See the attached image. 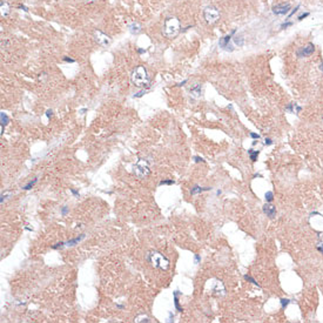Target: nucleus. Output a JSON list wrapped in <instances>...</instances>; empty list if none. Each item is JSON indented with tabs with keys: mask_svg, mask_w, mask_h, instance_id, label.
<instances>
[{
	"mask_svg": "<svg viewBox=\"0 0 323 323\" xmlns=\"http://www.w3.org/2000/svg\"><path fill=\"white\" fill-rule=\"evenodd\" d=\"M0 5H1V15H3V17H7V15L9 14V11H11V7H9L8 3H6V1H4V0H1Z\"/></svg>",
	"mask_w": 323,
	"mask_h": 323,
	"instance_id": "13",
	"label": "nucleus"
},
{
	"mask_svg": "<svg viewBox=\"0 0 323 323\" xmlns=\"http://www.w3.org/2000/svg\"><path fill=\"white\" fill-rule=\"evenodd\" d=\"M147 261H148L154 268H159V269H163V270H167L169 268V263H170L169 260L159 251L148 253V255H147Z\"/></svg>",
	"mask_w": 323,
	"mask_h": 323,
	"instance_id": "2",
	"label": "nucleus"
},
{
	"mask_svg": "<svg viewBox=\"0 0 323 323\" xmlns=\"http://www.w3.org/2000/svg\"><path fill=\"white\" fill-rule=\"evenodd\" d=\"M173 183H174L173 180H164V181H161L159 184H160V186H163V184H173Z\"/></svg>",
	"mask_w": 323,
	"mask_h": 323,
	"instance_id": "27",
	"label": "nucleus"
},
{
	"mask_svg": "<svg viewBox=\"0 0 323 323\" xmlns=\"http://www.w3.org/2000/svg\"><path fill=\"white\" fill-rule=\"evenodd\" d=\"M264 199H266V201H267V202H271V201H273V199H274V194H273V192H267V193H266V195H264Z\"/></svg>",
	"mask_w": 323,
	"mask_h": 323,
	"instance_id": "22",
	"label": "nucleus"
},
{
	"mask_svg": "<svg viewBox=\"0 0 323 323\" xmlns=\"http://www.w3.org/2000/svg\"><path fill=\"white\" fill-rule=\"evenodd\" d=\"M145 52H146V51L143 50V48H138V53H139V54H142V53H145Z\"/></svg>",
	"mask_w": 323,
	"mask_h": 323,
	"instance_id": "42",
	"label": "nucleus"
},
{
	"mask_svg": "<svg viewBox=\"0 0 323 323\" xmlns=\"http://www.w3.org/2000/svg\"><path fill=\"white\" fill-rule=\"evenodd\" d=\"M67 213H68V208H67V207H64V208H62V210H61V214L65 216V215H66Z\"/></svg>",
	"mask_w": 323,
	"mask_h": 323,
	"instance_id": "37",
	"label": "nucleus"
},
{
	"mask_svg": "<svg viewBox=\"0 0 323 323\" xmlns=\"http://www.w3.org/2000/svg\"><path fill=\"white\" fill-rule=\"evenodd\" d=\"M203 18L206 19V21L213 24L215 21H218V19L220 18V13L218 11V8L215 7H207L203 11Z\"/></svg>",
	"mask_w": 323,
	"mask_h": 323,
	"instance_id": "5",
	"label": "nucleus"
},
{
	"mask_svg": "<svg viewBox=\"0 0 323 323\" xmlns=\"http://www.w3.org/2000/svg\"><path fill=\"white\" fill-rule=\"evenodd\" d=\"M128 29H129V32L132 33V34H138V33H140L141 32V25L139 24V23H132L129 26H128Z\"/></svg>",
	"mask_w": 323,
	"mask_h": 323,
	"instance_id": "12",
	"label": "nucleus"
},
{
	"mask_svg": "<svg viewBox=\"0 0 323 323\" xmlns=\"http://www.w3.org/2000/svg\"><path fill=\"white\" fill-rule=\"evenodd\" d=\"M295 107H296V113H300V112L302 111V107H301V106H297V105L295 103Z\"/></svg>",
	"mask_w": 323,
	"mask_h": 323,
	"instance_id": "39",
	"label": "nucleus"
},
{
	"mask_svg": "<svg viewBox=\"0 0 323 323\" xmlns=\"http://www.w3.org/2000/svg\"><path fill=\"white\" fill-rule=\"evenodd\" d=\"M263 213L264 214H267V216H269L270 219H273L274 216L276 215V208H275V206H273V204H270V203H266L263 206Z\"/></svg>",
	"mask_w": 323,
	"mask_h": 323,
	"instance_id": "10",
	"label": "nucleus"
},
{
	"mask_svg": "<svg viewBox=\"0 0 323 323\" xmlns=\"http://www.w3.org/2000/svg\"><path fill=\"white\" fill-rule=\"evenodd\" d=\"M248 154H249V158H250V160H251V161H256V160H257V156H259V154H260V152H259V151H253V149H249V151H248Z\"/></svg>",
	"mask_w": 323,
	"mask_h": 323,
	"instance_id": "18",
	"label": "nucleus"
},
{
	"mask_svg": "<svg viewBox=\"0 0 323 323\" xmlns=\"http://www.w3.org/2000/svg\"><path fill=\"white\" fill-rule=\"evenodd\" d=\"M64 61H66V62H71V64L75 62V60H74V59H72V58H68V56H64Z\"/></svg>",
	"mask_w": 323,
	"mask_h": 323,
	"instance_id": "30",
	"label": "nucleus"
},
{
	"mask_svg": "<svg viewBox=\"0 0 323 323\" xmlns=\"http://www.w3.org/2000/svg\"><path fill=\"white\" fill-rule=\"evenodd\" d=\"M46 116H47V117H51V116H52V111H51V109H48V111L46 112Z\"/></svg>",
	"mask_w": 323,
	"mask_h": 323,
	"instance_id": "40",
	"label": "nucleus"
},
{
	"mask_svg": "<svg viewBox=\"0 0 323 323\" xmlns=\"http://www.w3.org/2000/svg\"><path fill=\"white\" fill-rule=\"evenodd\" d=\"M317 250L323 254V243H322V242H321L320 244H317Z\"/></svg>",
	"mask_w": 323,
	"mask_h": 323,
	"instance_id": "34",
	"label": "nucleus"
},
{
	"mask_svg": "<svg viewBox=\"0 0 323 323\" xmlns=\"http://www.w3.org/2000/svg\"><path fill=\"white\" fill-rule=\"evenodd\" d=\"M290 8H291L290 4L283 3V4H277V5H275V6H273L271 9H273V13H274V14H276V15H285V14L289 13Z\"/></svg>",
	"mask_w": 323,
	"mask_h": 323,
	"instance_id": "9",
	"label": "nucleus"
},
{
	"mask_svg": "<svg viewBox=\"0 0 323 323\" xmlns=\"http://www.w3.org/2000/svg\"><path fill=\"white\" fill-rule=\"evenodd\" d=\"M243 277H244V280H246V281H249L250 283H253V285H255V286L260 287V285H259V283H257V282H256L255 280H254V279H253L251 276H249V275H244Z\"/></svg>",
	"mask_w": 323,
	"mask_h": 323,
	"instance_id": "23",
	"label": "nucleus"
},
{
	"mask_svg": "<svg viewBox=\"0 0 323 323\" xmlns=\"http://www.w3.org/2000/svg\"><path fill=\"white\" fill-rule=\"evenodd\" d=\"M163 34L167 38H175L180 33V21L176 17H168L163 24Z\"/></svg>",
	"mask_w": 323,
	"mask_h": 323,
	"instance_id": "3",
	"label": "nucleus"
},
{
	"mask_svg": "<svg viewBox=\"0 0 323 323\" xmlns=\"http://www.w3.org/2000/svg\"><path fill=\"white\" fill-rule=\"evenodd\" d=\"M116 307H117V308H119V309H123V306H120V304H117Z\"/></svg>",
	"mask_w": 323,
	"mask_h": 323,
	"instance_id": "46",
	"label": "nucleus"
},
{
	"mask_svg": "<svg viewBox=\"0 0 323 323\" xmlns=\"http://www.w3.org/2000/svg\"><path fill=\"white\" fill-rule=\"evenodd\" d=\"M19 8H21V9H24V11H25V12H27V11H28V8H27L26 6H23V5H20V6H19Z\"/></svg>",
	"mask_w": 323,
	"mask_h": 323,
	"instance_id": "41",
	"label": "nucleus"
},
{
	"mask_svg": "<svg viewBox=\"0 0 323 323\" xmlns=\"http://www.w3.org/2000/svg\"><path fill=\"white\" fill-rule=\"evenodd\" d=\"M292 25V23L291 21H287V23H283L282 25H281V28L282 29H285V28H288L289 26H291Z\"/></svg>",
	"mask_w": 323,
	"mask_h": 323,
	"instance_id": "26",
	"label": "nucleus"
},
{
	"mask_svg": "<svg viewBox=\"0 0 323 323\" xmlns=\"http://www.w3.org/2000/svg\"><path fill=\"white\" fill-rule=\"evenodd\" d=\"M194 160H195V162H204V160L202 158H200V156H194Z\"/></svg>",
	"mask_w": 323,
	"mask_h": 323,
	"instance_id": "32",
	"label": "nucleus"
},
{
	"mask_svg": "<svg viewBox=\"0 0 323 323\" xmlns=\"http://www.w3.org/2000/svg\"><path fill=\"white\" fill-rule=\"evenodd\" d=\"M294 106H295V103H289V105L286 107V111L289 112V113H294Z\"/></svg>",
	"mask_w": 323,
	"mask_h": 323,
	"instance_id": "24",
	"label": "nucleus"
},
{
	"mask_svg": "<svg viewBox=\"0 0 323 323\" xmlns=\"http://www.w3.org/2000/svg\"><path fill=\"white\" fill-rule=\"evenodd\" d=\"M186 82H187V80H183L182 82H180V84H178V85H176V86H183V85H184Z\"/></svg>",
	"mask_w": 323,
	"mask_h": 323,
	"instance_id": "43",
	"label": "nucleus"
},
{
	"mask_svg": "<svg viewBox=\"0 0 323 323\" xmlns=\"http://www.w3.org/2000/svg\"><path fill=\"white\" fill-rule=\"evenodd\" d=\"M131 80L132 84L139 88H145L147 86H149L151 84V79H149V75L147 70L143 66H138L133 71L132 76H131Z\"/></svg>",
	"mask_w": 323,
	"mask_h": 323,
	"instance_id": "1",
	"label": "nucleus"
},
{
	"mask_svg": "<svg viewBox=\"0 0 323 323\" xmlns=\"http://www.w3.org/2000/svg\"><path fill=\"white\" fill-rule=\"evenodd\" d=\"M250 138H251V139H255V140H259L261 136H260L259 134H256V133H250Z\"/></svg>",
	"mask_w": 323,
	"mask_h": 323,
	"instance_id": "31",
	"label": "nucleus"
},
{
	"mask_svg": "<svg viewBox=\"0 0 323 323\" xmlns=\"http://www.w3.org/2000/svg\"><path fill=\"white\" fill-rule=\"evenodd\" d=\"M134 173L139 176V178H145L151 173V164L149 162L145 160V159H140L134 166Z\"/></svg>",
	"mask_w": 323,
	"mask_h": 323,
	"instance_id": "4",
	"label": "nucleus"
},
{
	"mask_svg": "<svg viewBox=\"0 0 323 323\" xmlns=\"http://www.w3.org/2000/svg\"><path fill=\"white\" fill-rule=\"evenodd\" d=\"M179 295H181V292L179 291V290H175V291H173V296H174V304H175V308H176V310H178L179 312H181L182 311V308L180 307V304H179Z\"/></svg>",
	"mask_w": 323,
	"mask_h": 323,
	"instance_id": "14",
	"label": "nucleus"
},
{
	"mask_svg": "<svg viewBox=\"0 0 323 323\" xmlns=\"http://www.w3.org/2000/svg\"><path fill=\"white\" fill-rule=\"evenodd\" d=\"M280 302H281V307H282V309H286V308L288 307V304L290 303V300H289V298H281V300H280Z\"/></svg>",
	"mask_w": 323,
	"mask_h": 323,
	"instance_id": "20",
	"label": "nucleus"
},
{
	"mask_svg": "<svg viewBox=\"0 0 323 323\" xmlns=\"http://www.w3.org/2000/svg\"><path fill=\"white\" fill-rule=\"evenodd\" d=\"M235 32H236V29H233L230 34L224 35V36L220 38V40H219V46H220L221 48H223V50H226V51L233 52V51H234V47L230 45V39H231V36H233V34H234Z\"/></svg>",
	"mask_w": 323,
	"mask_h": 323,
	"instance_id": "6",
	"label": "nucleus"
},
{
	"mask_svg": "<svg viewBox=\"0 0 323 323\" xmlns=\"http://www.w3.org/2000/svg\"><path fill=\"white\" fill-rule=\"evenodd\" d=\"M320 70H321V72L323 73V62H322V64L320 65Z\"/></svg>",
	"mask_w": 323,
	"mask_h": 323,
	"instance_id": "44",
	"label": "nucleus"
},
{
	"mask_svg": "<svg viewBox=\"0 0 323 323\" xmlns=\"http://www.w3.org/2000/svg\"><path fill=\"white\" fill-rule=\"evenodd\" d=\"M36 182H38V179H34L33 181H31V182H28V183H27L26 186H24V187H23V188H24L25 190H28V189H31V188L33 187V186H34V184H35Z\"/></svg>",
	"mask_w": 323,
	"mask_h": 323,
	"instance_id": "21",
	"label": "nucleus"
},
{
	"mask_svg": "<svg viewBox=\"0 0 323 323\" xmlns=\"http://www.w3.org/2000/svg\"><path fill=\"white\" fill-rule=\"evenodd\" d=\"M209 189H210L209 187L202 188V187H200V186H194V187L192 188V190H190V194H192V195H195V194H199V193H202V192H206V190H209Z\"/></svg>",
	"mask_w": 323,
	"mask_h": 323,
	"instance_id": "16",
	"label": "nucleus"
},
{
	"mask_svg": "<svg viewBox=\"0 0 323 323\" xmlns=\"http://www.w3.org/2000/svg\"><path fill=\"white\" fill-rule=\"evenodd\" d=\"M147 93V91H141V92H139V93H136V94H134V97H141V96H143L145 94Z\"/></svg>",
	"mask_w": 323,
	"mask_h": 323,
	"instance_id": "29",
	"label": "nucleus"
},
{
	"mask_svg": "<svg viewBox=\"0 0 323 323\" xmlns=\"http://www.w3.org/2000/svg\"><path fill=\"white\" fill-rule=\"evenodd\" d=\"M314 52H315V45L312 44V42H309V44H307L306 46L301 47L300 50H297L296 54H297L298 58H304V56L311 55Z\"/></svg>",
	"mask_w": 323,
	"mask_h": 323,
	"instance_id": "8",
	"label": "nucleus"
},
{
	"mask_svg": "<svg viewBox=\"0 0 323 323\" xmlns=\"http://www.w3.org/2000/svg\"><path fill=\"white\" fill-rule=\"evenodd\" d=\"M202 93H203V90H202V85L201 84H196L195 86H193L190 88V95L193 97H195V99H199V97L202 96Z\"/></svg>",
	"mask_w": 323,
	"mask_h": 323,
	"instance_id": "11",
	"label": "nucleus"
},
{
	"mask_svg": "<svg viewBox=\"0 0 323 323\" xmlns=\"http://www.w3.org/2000/svg\"><path fill=\"white\" fill-rule=\"evenodd\" d=\"M71 192H72V194L74 195V196H76V198H79V193H78L76 190H74V189H71Z\"/></svg>",
	"mask_w": 323,
	"mask_h": 323,
	"instance_id": "38",
	"label": "nucleus"
},
{
	"mask_svg": "<svg viewBox=\"0 0 323 323\" xmlns=\"http://www.w3.org/2000/svg\"><path fill=\"white\" fill-rule=\"evenodd\" d=\"M94 39H95V41L99 44L100 46H102V47H107L109 44H111V38L107 35V34H105L103 32H101V31H95L94 32Z\"/></svg>",
	"mask_w": 323,
	"mask_h": 323,
	"instance_id": "7",
	"label": "nucleus"
},
{
	"mask_svg": "<svg viewBox=\"0 0 323 323\" xmlns=\"http://www.w3.org/2000/svg\"><path fill=\"white\" fill-rule=\"evenodd\" d=\"M84 239H85V234H81L80 236H78V237H75V239H73V240L67 241L65 244H66V246H68V247H72V246H75V244H78V243H79L81 240H84Z\"/></svg>",
	"mask_w": 323,
	"mask_h": 323,
	"instance_id": "15",
	"label": "nucleus"
},
{
	"mask_svg": "<svg viewBox=\"0 0 323 323\" xmlns=\"http://www.w3.org/2000/svg\"><path fill=\"white\" fill-rule=\"evenodd\" d=\"M309 14H310L309 12H306V13H302L301 15H298V18H297V19H298V20H303V19H304V18H307V17H309Z\"/></svg>",
	"mask_w": 323,
	"mask_h": 323,
	"instance_id": "28",
	"label": "nucleus"
},
{
	"mask_svg": "<svg viewBox=\"0 0 323 323\" xmlns=\"http://www.w3.org/2000/svg\"><path fill=\"white\" fill-rule=\"evenodd\" d=\"M264 145H266V146H270V145H273L271 139H266V140H264Z\"/></svg>",
	"mask_w": 323,
	"mask_h": 323,
	"instance_id": "35",
	"label": "nucleus"
},
{
	"mask_svg": "<svg viewBox=\"0 0 323 323\" xmlns=\"http://www.w3.org/2000/svg\"><path fill=\"white\" fill-rule=\"evenodd\" d=\"M194 259H195V264H198L200 261H201V257H200V255H195L194 256Z\"/></svg>",
	"mask_w": 323,
	"mask_h": 323,
	"instance_id": "36",
	"label": "nucleus"
},
{
	"mask_svg": "<svg viewBox=\"0 0 323 323\" xmlns=\"http://www.w3.org/2000/svg\"><path fill=\"white\" fill-rule=\"evenodd\" d=\"M0 120H1V125L3 126L8 123V116L6 115V113H4V112L0 113Z\"/></svg>",
	"mask_w": 323,
	"mask_h": 323,
	"instance_id": "19",
	"label": "nucleus"
},
{
	"mask_svg": "<svg viewBox=\"0 0 323 323\" xmlns=\"http://www.w3.org/2000/svg\"><path fill=\"white\" fill-rule=\"evenodd\" d=\"M298 8H300V5H298V6H296V7H295V8H294V9H292V11H291V13H290V14H289V17H291V15H292V14H295V13H296V12H297V11H298Z\"/></svg>",
	"mask_w": 323,
	"mask_h": 323,
	"instance_id": "33",
	"label": "nucleus"
},
{
	"mask_svg": "<svg viewBox=\"0 0 323 323\" xmlns=\"http://www.w3.org/2000/svg\"><path fill=\"white\" fill-rule=\"evenodd\" d=\"M233 40H234L235 45H237L239 47H242V46H243V44H244V38H243V35H242V34L235 35V36L233 38Z\"/></svg>",
	"mask_w": 323,
	"mask_h": 323,
	"instance_id": "17",
	"label": "nucleus"
},
{
	"mask_svg": "<svg viewBox=\"0 0 323 323\" xmlns=\"http://www.w3.org/2000/svg\"><path fill=\"white\" fill-rule=\"evenodd\" d=\"M64 246H66V244L64 243V242H59V243H56V244H54V246L52 247L53 249H59V248H62Z\"/></svg>",
	"mask_w": 323,
	"mask_h": 323,
	"instance_id": "25",
	"label": "nucleus"
},
{
	"mask_svg": "<svg viewBox=\"0 0 323 323\" xmlns=\"http://www.w3.org/2000/svg\"><path fill=\"white\" fill-rule=\"evenodd\" d=\"M87 1H88V3H94L95 0H87Z\"/></svg>",
	"mask_w": 323,
	"mask_h": 323,
	"instance_id": "47",
	"label": "nucleus"
},
{
	"mask_svg": "<svg viewBox=\"0 0 323 323\" xmlns=\"http://www.w3.org/2000/svg\"><path fill=\"white\" fill-rule=\"evenodd\" d=\"M85 112H87V109H86V108H84V109H81V111H80V113H81V114H85Z\"/></svg>",
	"mask_w": 323,
	"mask_h": 323,
	"instance_id": "45",
	"label": "nucleus"
}]
</instances>
